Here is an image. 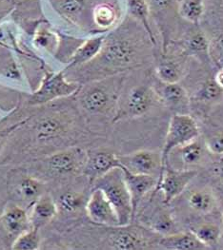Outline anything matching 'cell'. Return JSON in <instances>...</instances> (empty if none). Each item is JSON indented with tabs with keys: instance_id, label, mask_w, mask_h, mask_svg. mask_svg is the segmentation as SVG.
I'll use <instances>...</instances> for the list:
<instances>
[{
	"instance_id": "16",
	"label": "cell",
	"mask_w": 223,
	"mask_h": 250,
	"mask_svg": "<svg viewBox=\"0 0 223 250\" xmlns=\"http://www.w3.org/2000/svg\"><path fill=\"white\" fill-rule=\"evenodd\" d=\"M104 38L105 35L93 36L84 39L83 42L77 47L74 54L70 57L69 61L67 62V67L64 71H69L74 68H78L92 61L93 58L99 54L104 42Z\"/></svg>"
},
{
	"instance_id": "18",
	"label": "cell",
	"mask_w": 223,
	"mask_h": 250,
	"mask_svg": "<svg viewBox=\"0 0 223 250\" xmlns=\"http://www.w3.org/2000/svg\"><path fill=\"white\" fill-rule=\"evenodd\" d=\"M57 214V206L50 196L38 197L29 214L31 228L39 230L48 225Z\"/></svg>"
},
{
	"instance_id": "13",
	"label": "cell",
	"mask_w": 223,
	"mask_h": 250,
	"mask_svg": "<svg viewBox=\"0 0 223 250\" xmlns=\"http://www.w3.org/2000/svg\"><path fill=\"white\" fill-rule=\"evenodd\" d=\"M122 168V167H121ZM124 179L130 192L132 206H133V213L134 218L136 216L138 207L144 197L147 195L152 189H155L157 177L147 174H135L122 168Z\"/></svg>"
},
{
	"instance_id": "33",
	"label": "cell",
	"mask_w": 223,
	"mask_h": 250,
	"mask_svg": "<svg viewBox=\"0 0 223 250\" xmlns=\"http://www.w3.org/2000/svg\"><path fill=\"white\" fill-rule=\"evenodd\" d=\"M210 50L209 42L204 34L197 31L186 38L185 52L189 54H206Z\"/></svg>"
},
{
	"instance_id": "34",
	"label": "cell",
	"mask_w": 223,
	"mask_h": 250,
	"mask_svg": "<svg viewBox=\"0 0 223 250\" xmlns=\"http://www.w3.org/2000/svg\"><path fill=\"white\" fill-rule=\"evenodd\" d=\"M84 204H86L84 196L75 191L64 192L59 198V207L65 213H73L77 211Z\"/></svg>"
},
{
	"instance_id": "2",
	"label": "cell",
	"mask_w": 223,
	"mask_h": 250,
	"mask_svg": "<svg viewBox=\"0 0 223 250\" xmlns=\"http://www.w3.org/2000/svg\"><path fill=\"white\" fill-rule=\"evenodd\" d=\"M124 81L123 74H118L83 83L74 98L89 114L112 113L114 117Z\"/></svg>"
},
{
	"instance_id": "17",
	"label": "cell",
	"mask_w": 223,
	"mask_h": 250,
	"mask_svg": "<svg viewBox=\"0 0 223 250\" xmlns=\"http://www.w3.org/2000/svg\"><path fill=\"white\" fill-rule=\"evenodd\" d=\"M157 246L169 250H203L208 248L203 245L192 231L178 232L160 236Z\"/></svg>"
},
{
	"instance_id": "32",
	"label": "cell",
	"mask_w": 223,
	"mask_h": 250,
	"mask_svg": "<svg viewBox=\"0 0 223 250\" xmlns=\"http://www.w3.org/2000/svg\"><path fill=\"white\" fill-rule=\"evenodd\" d=\"M40 237L37 229H31L18 236L12 246L15 250H36L39 248Z\"/></svg>"
},
{
	"instance_id": "25",
	"label": "cell",
	"mask_w": 223,
	"mask_h": 250,
	"mask_svg": "<svg viewBox=\"0 0 223 250\" xmlns=\"http://www.w3.org/2000/svg\"><path fill=\"white\" fill-rule=\"evenodd\" d=\"M149 223L150 229L160 236L178 232V226L173 216L163 209L156 210Z\"/></svg>"
},
{
	"instance_id": "4",
	"label": "cell",
	"mask_w": 223,
	"mask_h": 250,
	"mask_svg": "<svg viewBox=\"0 0 223 250\" xmlns=\"http://www.w3.org/2000/svg\"><path fill=\"white\" fill-rule=\"evenodd\" d=\"M81 84L68 79L63 71L54 72L47 69L39 85L26 96L29 107H41L63 98H69L80 89Z\"/></svg>"
},
{
	"instance_id": "14",
	"label": "cell",
	"mask_w": 223,
	"mask_h": 250,
	"mask_svg": "<svg viewBox=\"0 0 223 250\" xmlns=\"http://www.w3.org/2000/svg\"><path fill=\"white\" fill-rule=\"evenodd\" d=\"M108 244L111 249L116 250H146L150 246L142 233L128 229V226L115 228V231L109 235Z\"/></svg>"
},
{
	"instance_id": "5",
	"label": "cell",
	"mask_w": 223,
	"mask_h": 250,
	"mask_svg": "<svg viewBox=\"0 0 223 250\" xmlns=\"http://www.w3.org/2000/svg\"><path fill=\"white\" fill-rule=\"evenodd\" d=\"M118 0H48L54 12L64 21L75 28L88 33L97 34L93 23V15L103 3Z\"/></svg>"
},
{
	"instance_id": "29",
	"label": "cell",
	"mask_w": 223,
	"mask_h": 250,
	"mask_svg": "<svg viewBox=\"0 0 223 250\" xmlns=\"http://www.w3.org/2000/svg\"><path fill=\"white\" fill-rule=\"evenodd\" d=\"M148 4L149 11L151 18H156L157 20L162 17H171L174 14H178V0H146Z\"/></svg>"
},
{
	"instance_id": "40",
	"label": "cell",
	"mask_w": 223,
	"mask_h": 250,
	"mask_svg": "<svg viewBox=\"0 0 223 250\" xmlns=\"http://www.w3.org/2000/svg\"><path fill=\"white\" fill-rule=\"evenodd\" d=\"M25 1H41V0H15V2H25Z\"/></svg>"
},
{
	"instance_id": "22",
	"label": "cell",
	"mask_w": 223,
	"mask_h": 250,
	"mask_svg": "<svg viewBox=\"0 0 223 250\" xmlns=\"http://www.w3.org/2000/svg\"><path fill=\"white\" fill-rule=\"evenodd\" d=\"M188 205L195 212L210 214L216 208L217 200L211 190L198 189L194 190L188 197Z\"/></svg>"
},
{
	"instance_id": "37",
	"label": "cell",
	"mask_w": 223,
	"mask_h": 250,
	"mask_svg": "<svg viewBox=\"0 0 223 250\" xmlns=\"http://www.w3.org/2000/svg\"><path fill=\"white\" fill-rule=\"evenodd\" d=\"M213 47H214L215 51L220 55L221 59L223 60V33H222L216 38Z\"/></svg>"
},
{
	"instance_id": "39",
	"label": "cell",
	"mask_w": 223,
	"mask_h": 250,
	"mask_svg": "<svg viewBox=\"0 0 223 250\" xmlns=\"http://www.w3.org/2000/svg\"><path fill=\"white\" fill-rule=\"evenodd\" d=\"M218 173L223 179V163L218 167Z\"/></svg>"
},
{
	"instance_id": "12",
	"label": "cell",
	"mask_w": 223,
	"mask_h": 250,
	"mask_svg": "<svg viewBox=\"0 0 223 250\" xmlns=\"http://www.w3.org/2000/svg\"><path fill=\"white\" fill-rule=\"evenodd\" d=\"M88 158V153L79 147H71L51 154L47 157L46 164L50 171L58 175L74 173L83 170Z\"/></svg>"
},
{
	"instance_id": "10",
	"label": "cell",
	"mask_w": 223,
	"mask_h": 250,
	"mask_svg": "<svg viewBox=\"0 0 223 250\" xmlns=\"http://www.w3.org/2000/svg\"><path fill=\"white\" fill-rule=\"evenodd\" d=\"M118 158L122 168L135 174H147L158 178L163 167L161 152L155 150H138L118 155Z\"/></svg>"
},
{
	"instance_id": "26",
	"label": "cell",
	"mask_w": 223,
	"mask_h": 250,
	"mask_svg": "<svg viewBox=\"0 0 223 250\" xmlns=\"http://www.w3.org/2000/svg\"><path fill=\"white\" fill-rule=\"evenodd\" d=\"M128 4V12L131 18L138 21L147 31L150 37L152 38L153 42L156 44V38L154 36L151 23H150V11H149L148 4L146 0H127Z\"/></svg>"
},
{
	"instance_id": "36",
	"label": "cell",
	"mask_w": 223,
	"mask_h": 250,
	"mask_svg": "<svg viewBox=\"0 0 223 250\" xmlns=\"http://www.w3.org/2000/svg\"><path fill=\"white\" fill-rule=\"evenodd\" d=\"M207 151L215 155H223V132L212 135L205 140Z\"/></svg>"
},
{
	"instance_id": "7",
	"label": "cell",
	"mask_w": 223,
	"mask_h": 250,
	"mask_svg": "<svg viewBox=\"0 0 223 250\" xmlns=\"http://www.w3.org/2000/svg\"><path fill=\"white\" fill-rule=\"evenodd\" d=\"M200 138V127L189 114L176 113L171 117L165 142L161 150L162 168L166 167L170 154L177 148Z\"/></svg>"
},
{
	"instance_id": "20",
	"label": "cell",
	"mask_w": 223,
	"mask_h": 250,
	"mask_svg": "<svg viewBox=\"0 0 223 250\" xmlns=\"http://www.w3.org/2000/svg\"><path fill=\"white\" fill-rule=\"evenodd\" d=\"M3 224L7 232L15 239L32 229L29 214L19 206H13L6 210L3 215Z\"/></svg>"
},
{
	"instance_id": "8",
	"label": "cell",
	"mask_w": 223,
	"mask_h": 250,
	"mask_svg": "<svg viewBox=\"0 0 223 250\" xmlns=\"http://www.w3.org/2000/svg\"><path fill=\"white\" fill-rule=\"evenodd\" d=\"M59 100L52 102L53 108L40 115L35 122V133L37 140L41 142L51 141L62 137L72 123L71 115Z\"/></svg>"
},
{
	"instance_id": "35",
	"label": "cell",
	"mask_w": 223,
	"mask_h": 250,
	"mask_svg": "<svg viewBox=\"0 0 223 250\" xmlns=\"http://www.w3.org/2000/svg\"><path fill=\"white\" fill-rule=\"evenodd\" d=\"M223 96V89L219 86L215 79L205 82L198 92L199 99L204 102H216L221 100Z\"/></svg>"
},
{
	"instance_id": "38",
	"label": "cell",
	"mask_w": 223,
	"mask_h": 250,
	"mask_svg": "<svg viewBox=\"0 0 223 250\" xmlns=\"http://www.w3.org/2000/svg\"><path fill=\"white\" fill-rule=\"evenodd\" d=\"M215 81L219 84V86L221 88L223 89V67L221 70H219V72H217V74L215 76Z\"/></svg>"
},
{
	"instance_id": "1",
	"label": "cell",
	"mask_w": 223,
	"mask_h": 250,
	"mask_svg": "<svg viewBox=\"0 0 223 250\" xmlns=\"http://www.w3.org/2000/svg\"><path fill=\"white\" fill-rule=\"evenodd\" d=\"M154 45L145 28L127 16L105 35L102 48L92 61L63 72L68 79L79 84L123 74L145 65Z\"/></svg>"
},
{
	"instance_id": "6",
	"label": "cell",
	"mask_w": 223,
	"mask_h": 250,
	"mask_svg": "<svg viewBox=\"0 0 223 250\" xmlns=\"http://www.w3.org/2000/svg\"><path fill=\"white\" fill-rule=\"evenodd\" d=\"M159 100L154 87L135 85L126 91L122 89L112 122L145 115Z\"/></svg>"
},
{
	"instance_id": "30",
	"label": "cell",
	"mask_w": 223,
	"mask_h": 250,
	"mask_svg": "<svg viewBox=\"0 0 223 250\" xmlns=\"http://www.w3.org/2000/svg\"><path fill=\"white\" fill-rule=\"evenodd\" d=\"M26 96L27 94L17 89L0 86V107L7 110L18 108Z\"/></svg>"
},
{
	"instance_id": "23",
	"label": "cell",
	"mask_w": 223,
	"mask_h": 250,
	"mask_svg": "<svg viewBox=\"0 0 223 250\" xmlns=\"http://www.w3.org/2000/svg\"><path fill=\"white\" fill-rule=\"evenodd\" d=\"M183 66L176 59L166 58L160 61L156 68L157 79L163 83H178L183 76Z\"/></svg>"
},
{
	"instance_id": "3",
	"label": "cell",
	"mask_w": 223,
	"mask_h": 250,
	"mask_svg": "<svg viewBox=\"0 0 223 250\" xmlns=\"http://www.w3.org/2000/svg\"><path fill=\"white\" fill-rule=\"evenodd\" d=\"M93 188H99L114 208L119 227H125L134 219L130 192L128 190L123 170L121 167H115L105 175L96 179L93 184Z\"/></svg>"
},
{
	"instance_id": "11",
	"label": "cell",
	"mask_w": 223,
	"mask_h": 250,
	"mask_svg": "<svg viewBox=\"0 0 223 250\" xmlns=\"http://www.w3.org/2000/svg\"><path fill=\"white\" fill-rule=\"evenodd\" d=\"M85 210L88 218L96 225L109 228L119 227L118 217L111 203L99 188H93L86 201Z\"/></svg>"
},
{
	"instance_id": "19",
	"label": "cell",
	"mask_w": 223,
	"mask_h": 250,
	"mask_svg": "<svg viewBox=\"0 0 223 250\" xmlns=\"http://www.w3.org/2000/svg\"><path fill=\"white\" fill-rule=\"evenodd\" d=\"M158 86L154 87L158 98L162 103L171 107L187 106L189 102L186 89L178 83H163L159 81Z\"/></svg>"
},
{
	"instance_id": "31",
	"label": "cell",
	"mask_w": 223,
	"mask_h": 250,
	"mask_svg": "<svg viewBox=\"0 0 223 250\" xmlns=\"http://www.w3.org/2000/svg\"><path fill=\"white\" fill-rule=\"evenodd\" d=\"M43 190V184L32 177L24 178L17 188V192L23 200L37 199Z\"/></svg>"
},
{
	"instance_id": "28",
	"label": "cell",
	"mask_w": 223,
	"mask_h": 250,
	"mask_svg": "<svg viewBox=\"0 0 223 250\" xmlns=\"http://www.w3.org/2000/svg\"><path fill=\"white\" fill-rule=\"evenodd\" d=\"M203 13V0H181L178 4V15L193 24L200 22Z\"/></svg>"
},
{
	"instance_id": "15",
	"label": "cell",
	"mask_w": 223,
	"mask_h": 250,
	"mask_svg": "<svg viewBox=\"0 0 223 250\" xmlns=\"http://www.w3.org/2000/svg\"><path fill=\"white\" fill-rule=\"evenodd\" d=\"M115 167H121L117 154L108 151H98L92 155L88 154L83 173L93 184L96 179L100 178Z\"/></svg>"
},
{
	"instance_id": "27",
	"label": "cell",
	"mask_w": 223,
	"mask_h": 250,
	"mask_svg": "<svg viewBox=\"0 0 223 250\" xmlns=\"http://www.w3.org/2000/svg\"><path fill=\"white\" fill-rule=\"evenodd\" d=\"M190 231L194 233L208 249L216 246L222 237V229L213 223H204L195 226Z\"/></svg>"
},
{
	"instance_id": "9",
	"label": "cell",
	"mask_w": 223,
	"mask_h": 250,
	"mask_svg": "<svg viewBox=\"0 0 223 250\" xmlns=\"http://www.w3.org/2000/svg\"><path fill=\"white\" fill-rule=\"evenodd\" d=\"M197 174L198 171L195 169L173 168L168 164L160 171L154 195L160 192L163 197V204L169 205L184 192Z\"/></svg>"
},
{
	"instance_id": "24",
	"label": "cell",
	"mask_w": 223,
	"mask_h": 250,
	"mask_svg": "<svg viewBox=\"0 0 223 250\" xmlns=\"http://www.w3.org/2000/svg\"><path fill=\"white\" fill-rule=\"evenodd\" d=\"M177 149L179 152L181 163L185 166L186 168H190V167L201 164L204 158L205 150H207L205 144L201 143L200 138L186 144Z\"/></svg>"
},
{
	"instance_id": "21",
	"label": "cell",
	"mask_w": 223,
	"mask_h": 250,
	"mask_svg": "<svg viewBox=\"0 0 223 250\" xmlns=\"http://www.w3.org/2000/svg\"><path fill=\"white\" fill-rule=\"evenodd\" d=\"M33 39L36 47L56 56L60 41V33L54 30L48 21L41 23L37 27L33 35Z\"/></svg>"
}]
</instances>
